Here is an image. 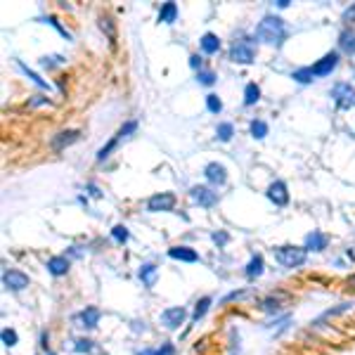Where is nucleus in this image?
<instances>
[{
  "mask_svg": "<svg viewBox=\"0 0 355 355\" xmlns=\"http://www.w3.org/2000/svg\"><path fill=\"white\" fill-rule=\"evenodd\" d=\"M100 310L97 308H85L83 313H78V322H81V327L85 329H95L97 327V322H100Z\"/></svg>",
  "mask_w": 355,
  "mask_h": 355,
  "instance_id": "obj_14",
  "label": "nucleus"
},
{
  "mask_svg": "<svg viewBox=\"0 0 355 355\" xmlns=\"http://www.w3.org/2000/svg\"><path fill=\"white\" fill-rule=\"evenodd\" d=\"M197 81L204 83V85H213V83H216V73H213V71H199Z\"/></svg>",
  "mask_w": 355,
  "mask_h": 355,
  "instance_id": "obj_34",
  "label": "nucleus"
},
{
  "mask_svg": "<svg viewBox=\"0 0 355 355\" xmlns=\"http://www.w3.org/2000/svg\"><path fill=\"white\" fill-rule=\"evenodd\" d=\"M258 275H263V256H254L249 265H246V277H258Z\"/></svg>",
  "mask_w": 355,
  "mask_h": 355,
  "instance_id": "obj_22",
  "label": "nucleus"
},
{
  "mask_svg": "<svg viewBox=\"0 0 355 355\" xmlns=\"http://www.w3.org/2000/svg\"><path fill=\"white\" fill-rule=\"evenodd\" d=\"M190 197H192V201H194V204L206 206V209H209V206H213V204L218 201V194H216V192H211L209 187H199V185L190 190Z\"/></svg>",
  "mask_w": 355,
  "mask_h": 355,
  "instance_id": "obj_7",
  "label": "nucleus"
},
{
  "mask_svg": "<svg viewBox=\"0 0 355 355\" xmlns=\"http://www.w3.org/2000/svg\"><path fill=\"white\" fill-rule=\"evenodd\" d=\"M199 43H201V50H204L206 55H213V52L220 50V40H218V36H213V33H204Z\"/></svg>",
  "mask_w": 355,
  "mask_h": 355,
  "instance_id": "obj_18",
  "label": "nucleus"
},
{
  "mask_svg": "<svg viewBox=\"0 0 355 355\" xmlns=\"http://www.w3.org/2000/svg\"><path fill=\"white\" fill-rule=\"evenodd\" d=\"M216 135H218L220 142H228L230 137L235 135V128H232V123H220L218 130H216Z\"/></svg>",
  "mask_w": 355,
  "mask_h": 355,
  "instance_id": "obj_25",
  "label": "nucleus"
},
{
  "mask_svg": "<svg viewBox=\"0 0 355 355\" xmlns=\"http://www.w3.org/2000/svg\"><path fill=\"white\" fill-rule=\"evenodd\" d=\"M100 26H102V31L107 33V38H109L111 45H116V24H114V19L102 14V17H100Z\"/></svg>",
  "mask_w": 355,
  "mask_h": 355,
  "instance_id": "obj_21",
  "label": "nucleus"
},
{
  "mask_svg": "<svg viewBox=\"0 0 355 355\" xmlns=\"http://www.w3.org/2000/svg\"><path fill=\"white\" fill-rule=\"evenodd\" d=\"M135 128H137V123H135V121H128V123H123V126H121V130H118V133H116V137H118V140H121V137L130 135V133H133Z\"/></svg>",
  "mask_w": 355,
  "mask_h": 355,
  "instance_id": "obj_35",
  "label": "nucleus"
},
{
  "mask_svg": "<svg viewBox=\"0 0 355 355\" xmlns=\"http://www.w3.org/2000/svg\"><path fill=\"white\" fill-rule=\"evenodd\" d=\"M47 355H52V353H47Z\"/></svg>",
  "mask_w": 355,
  "mask_h": 355,
  "instance_id": "obj_46",
  "label": "nucleus"
},
{
  "mask_svg": "<svg viewBox=\"0 0 355 355\" xmlns=\"http://www.w3.org/2000/svg\"><path fill=\"white\" fill-rule=\"evenodd\" d=\"M339 47L346 52V55H355V33L353 31H344L339 38Z\"/></svg>",
  "mask_w": 355,
  "mask_h": 355,
  "instance_id": "obj_19",
  "label": "nucleus"
},
{
  "mask_svg": "<svg viewBox=\"0 0 355 355\" xmlns=\"http://www.w3.org/2000/svg\"><path fill=\"white\" fill-rule=\"evenodd\" d=\"M268 197L273 201L275 206H284L287 201H289V192H287V185L280 180H275L270 187H268Z\"/></svg>",
  "mask_w": 355,
  "mask_h": 355,
  "instance_id": "obj_9",
  "label": "nucleus"
},
{
  "mask_svg": "<svg viewBox=\"0 0 355 355\" xmlns=\"http://www.w3.org/2000/svg\"><path fill=\"white\" fill-rule=\"evenodd\" d=\"M175 17H178V5L175 2H166L161 12H159V21H164V24H173Z\"/></svg>",
  "mask_w": 355,
  "mask_h": 355,
  "instance_id": "obj_20",
  "label": "nucleus"
},
{
  "mask_svg": "<svg viewBox=\"0 0 355 355\" xmlns=\"http://www.w3.org/2000/svg\"><path fill=\"white\" fill-rule=\"evenodd\" d=\"M156 265L154 263H145L142 268H140V280H142V284L145 287H154V282H156Z\"/></svg>",
  "mask_w": 355,
  "mask_h": 355,
  "instance_id": "obj_17",
  "label": "nucleus"
},
{
  "mask_svg": "<svg viewBox=\"0 0 355 355\" xmlns=\"http://www.w3.org/2000/svg\"><path fill=\"white\" fill-rule=\"evenodd\" d=\"M2 282L12 292H21V289L28 287V277L24 273H19V270H7V273L2 275Z\"/></svg>",
  "mask_w": 355,
  "mask_h": 355,
  "instance_id": "obj_8",
  "label": "nucleus"
},
{
  "mask_svg": "<svg viewBox=\"0 0 355 355\" xmlns=\"http://www.w3.org/2000/svg\"><path fill=\"white\" fill-rule=\"evenodd\" d=\"M261 308H263L265 313H277V310H280V299H277V296H268V299L261 301Z\"/></svg>",
  "mask_w": 355,
  "mask_h": 355,
  "instance_id": "obj_28",
  "label": "nucleus"
},
{
  "mask_svg": "<svg viewBox=\"0 0 355 355\" xmlns=\"http://www.w3.org/2000/svg\"><path fill=\"white\" fill-rule=\"evenodd\" d=\"M204 175L209 178V182H213V185H225V180H228V173H225V168L220 164H209L206 168H204Z\"/></svg>",
  "mask_w": 355,
  "mask_h": 355,
  "instance_id": "obj_12",
  "label": "nucleus"
},
{
  "mask_svg": "<svg viewBox=\"0 0 355 355\" xmlns=\"http://www.w3.org/2000/svg\"><path fill=\"white\" fill-rule=\"evenodd\" d=\"M348 287H351V289H355V275H351V277H348Z\"/></svg>",
  "mask_w": 355,
  "mask_h": 355,
  "instance_id": "obj_44",
  "label": "nucleus"
},
{
  "mask_svg": "<svg viewBox=\"0 0 355 355\" xmlns=\"http://www.w3.org/2000/svg\"><path fill=\"white\" fill-rule=\"evenodd\" d=\"M294 78H296L299 83H310L313 78H315L313 66H303V69H299V71H294Z\"/></svg>",
  "mask_w": 355,
  "mask_h": 355,
  "instance_id": "obj_26",
  "label": "nucleus"
},
{
  "mask_svg": "<svg viewBox=\"0 0 355 355\" xmlns=\"http://www.w3.org/2000/svg\"><path fill=\"white\" fill-rule=\"evenodd\" d=\"M256 57V47L251 40H246V38H239L232 43V50H230V59L237 64H251Z\"/></svg>",
  "mask_w": 355,
  "mask_h": 355,
  "instance_id": "obj_3",
  "label": "nucleus"
},
{
  "mask_svg": "<svg viewBox=\"0 0 355 355\" xmlns=\"http://www.w3.org/2000/svg\"><path fill=\"white\" fill-rule=\"evenodd\" d=\"M213 242H216V244H225V242H228V235H225V232H216V235H213Z\"/></svg>",
  "mask_w": 355,
  "mask_h": 355,
  "instance_id": "obj_39",
  "label": "nucleus"
},
{
  "mask_svg": "<svg viewBox=\"0 0 355 355\" xmlns=\"http://www.w3.org/2000/svg\"><path fill=\"white\" fill-rule=\"evenodd\" d=\"M329 244V237L322 235V232H310L306 237V251H322V249H327Z\"/></svg>",
  "mask_w": 355,
  "mask_h": 355,
  "instance_id": "obj_13",
  "label": "nucleus"
},
{
  "mask_svg": "<svg viewBox=\"0 0 355 355\" xmlns=\"http://www.w3.org/2000/svg\"><path fill=\"white\" fill-rule=\"evenodd\" d=\"M275 258H277V263L284 265V268H299V265L306 263L308 251H306V246H303V249H301V246H280V249L275 251Z\"/></svg>",
  "mask_w": 355,
  "mask_h": 355,
  "instance_id": "obj_2",
  "label": "nucleus"
},
{
  "mask_svg": "<svg viewBox=\"0 0 355 355\" xmlns=\"http://www.w3.org/2000/svg\"><path fill=\"white\" fill-rule=\"evenodd\" d=\"M40 21H45V24H52V26H55V28H57V31H59V33H62L64 38H66V40L71 38V36H69V33H66V28H62V26H59V21H57L55 17H43V19H40Z\"/></svg>",
  "mask_w": 355,
  "mask_h": 355,
  "instance_id": "obj_36",
  "label": "nucleus"
},
{
  "mask_svg": "<svg viewBox=\"0 0 355 355\" xmlns=\"http://www.w3.org/2000/svg\"><path fill=\"white\" fill-rule=\"evenodd\" d=\"M258 100H261V88H258L256 83H249L244 88V104L251 107V104H256Z\"/></svg>",
  "mask_w": 355,
  "mask_h": 355,
  "instance_id": "obj_23",
  "label": "nucleus"
},
{
  "mask_svg": "<svg viewBox=\"0 0 355 355\" xmlns=\"http://www.w3.org/2000/svg\"><path fill=\"white\" fill-rule=\"evenodd\" d=\"M156 351H142V353H137V355H154Z\"/></svg>",
  "mask_w": 355,
  "mask_h": 355,
  "instance_id": "obj_45",
  "label": "nucleus"
},
{
  "mask_svg": "<svg viewBox=\"0 0 355 355\" xmlns=\"http://www.w3.org/2000/svg\"><path fill=\"white\" fill-rule=\"evenodd\" d=\"M78 135H81L78 130H64V133H59V135H57L55 140H52V147H55L57 152H59V149H64L66 145L76 142V140H78Z\"/></svg>",
  "mask_w": 355,
  "mask_h": 355,
  "instance_id": "obj_16",
  "label": "nucleus"
},
{
  "mask_svg": "<svg viewBox=\"0 0 355 355\" xmlns=\"http://www.w3.org/2000/svg\"><path fill=\"white\" fill-rule=\"evenodd\" d=\"M332 97H334V102H337L341 109L355 107V88L351 83H337V85L332 88Z\"/></svg>",
  "mask_w": 355,
  "mask_h": 355,
  "instance_id": "obj_4",
  "label": "nucleus"
},
{
  "mask_svg": "<svg viewBox=\"0 0 355 355\" xmlns=\"http://www.w3.org/2000/svg\"><path fill=\"white\" fill-rule=\"evenodd\" d=\"M239 296H244V292H232L230 296H225V301H235V299H239Z\"/></svg>",
  "mask_w": 355,
  "mask_h": 355,
  "instance_id": "obj_42",
  "label": "nucleus"
},
{
  "mask_svg": "<svg viewBox=\"0 0 355 355\" xmlns=\"http://www.w3.org/2000/svg\"><path fill=\"white\" fill-rule=\"evenodd\" d=\"M0 337H2V344H5V346H17V332H14V329H2V334H0Z\"/></svg>",
  "mask_w": 355,
  "mask_h": 355,
  "instance_id": "obj_30",
  "label": "nucleus"
},
{
  "mask_svg": "<svg viewBox=\"0 0 355 355\" xmlns=\"http://www.w3.org/2000/svg\"><path fill=\"white\" fill-rule=\"evenodd\" d=\"M209 306H211V299H209V296H204V299H201L199 303H197V308H194V313H192V320H194V322H199V320L204 318V315H206V310H209Z\"/></svg>",
  "mask_w": 355,
  "mask_h": 355,
  "instance_id": "obj_24",
  "label": "nucleus"
},
{
  "mask_svg": "<svg viewBox=\"0 0 355 355\" xmlns=\"http://www.w3.org/2000/svg\"><path fill=\"white\" fill-rule=\"evenodd\" d=\"M206 107H209V111H213V114H220L223 102H220L218 95H206Z\"/></svg>",
  "mask_w": 355,
  "mask_h": 355,
  "instance_id": "obj_29",
  "label": "nucleus"
},
{
  "mask_svg": "<svg viewBox=\"0 0 355 355\" xmlns=\"http://www.w3.org/2000/svg\"><path fill=\"white\" fill-rule=\"evenodd\" d=\"M190 66H192V69H201V59H199V55H192V57H190Z\"/></svg>",
  "mask_w": 355,
  "mask_h": 355,
  "instance_id": "obj_41",
  "label": "nucleus"
},
{
  "mask_svg": "<svg viewBox=\"0 0 355 355\" xmlns=\"http://www.w3.org/2000/svg\"><path fill=\"white\" fill-rule=\"evenodd\" d=\"M251 135H254L256 140H263V137L268 135V126H265L263 121H251Z\"/></svg>",
  "mask_w": 355,
  "mask_h": 355,
  "instance_id": "obj_27",
  "label": "nucleus"
},
{
  "mask_svg": "<svg viewBox=\"0 0 355 355\" xmlns=\"http://www.w3.org/2000/svg\"><path fill=\"white\" fill-rule=\"evenodd\" d=\"M76 351H78V353H90L92 341H88V339H78V341H76Z\"/></svg>",
  "mask_w": 355,
  "mask_h": 355,
  "instance_id": "obj_37",
  "label": "nucleus"
},
{
  "mask_svg": "<svg viewBox=\"0 0 355 355\" xmlns=\"http://www.w3.org/2000/svg\"><path fill=\"white\" fill-rule=\"evenodd\" d=\"M40 346H43V348H47V334H45V332L40 334Z\"/></svg>",
  "mask_w": 355,
  "mask_h": 355,
  "instance_id": "obj_43",
  "label": "nucleus"
},
{
  "mask_svg": "<svg viewBox=\"0 0 355 355\" xmlns=\"http://www.w3.org/2000/svg\"><path fill=\"white\" fill-rule=\"evenodd\" d=\"M116 145H118V137L114 135V137H111V140H109V145H104V147H102V149H100V152H97V159H100V161H104V159L109 156V152H111V149H114V147H116Z\"/></svg>",
  "mask_w": 355,
  "mask_h": 355,
  "instance_id": "obj_33",
  "label": "nucleus"
},
{
  "mask_svg": "<svg viewBox=\"0 0 355 355\" xmlns=\"http://www.w3.org/2000/svg\"><path fill=\"white\" fill-rule=\"evenodd\" d=\"M154 355H175L173 344H164L161 348H156V353H154Z\"/></svg>",
  "mask_w": 355,
  "mask_h": 355,
  "instance_id": "obj_38",
  "label": "nucleus"
},
{
  "mask_svg": "<svg viewBox=\"0 0 355 355\" xmlns=\"http://www.w3.org/2000/svg\"><path fill=\"white\" fill-rule=\"evenodd\" d=\"M111 237H114V239H116L118 244H123V242H128V228H123V225H116V228L111 230Z\"/></svg>",
  "mask_w": 355,
  "mask_h": 355,
  "instance_id": "obj_32",
  "label": "nucleus"
},
{
  "mask_svg": "<svg viewBox=\"0 0 355 355\" xmlns=\"http://www.w3.org/2000/svg\"><path fill=\"white\" fill-rule=\"evenodd\" d=\"M168 256L175 258V261H185V263H197L199 261L197 251L190 249V246H173V249H168Z\"/></svg>",
  "mask_w": 355,
  "mask_h": 355,
  "instance_id": "obj_11",
  "label": "nucleus"
},
{
  "mask_svg": "<svg viewBox=\"0 0 355 355\" xmlns=\"http://www.w3.org/2000/svg\"><path fill=\"white\" fill-rule=\"evenodd\" d=\"M256 36L261 38L263 43H270V45H282V40L287 38V26L280 17H273L268 14L263 17V21L256 26Z\"/></svg>",
  "mask_w": 355,
  "mask_h": 355,
  "instance_id": "obj_1",
  "label": "nucleus"
},
{
  "mask_svg": "<svg viewBox=\"0 0 355 355\" xmlns=\"http://www.w3.org/2000/svg\"><path fill=\"white\" fill-rule=\"evenodd\" d=\"M344 19H346V21H355V5H353V7H348L346 12H344Z\"/></svg>",
  "mask_w": 355,
  "mask_h": 355,
  "instance_id": "obj_40",
  "label": "nucleus"
},
{
  "mask_svg": "<svg viewBox=\"0 0 355 355\" xmlns=\"http://www.w3.org/2000/svg\"><path fill=\"white\" fill-rule=\"evenodd\" d=\"M173 206H175V194H171V192L154 194V197H149V201H147V209L152 211V213H159V211H171Z\"/></svg>",
  "mask_w": 355,
  "mask_h": 355,
  "instance_id": "obj_5",
  "label": "nucleus"
},
{
  "mask_svg": "<svg viewBox=\"0 0 355 355\" xmlns=\"http://www.w3.org/2000/svg\"><path fill=\"white\" fill-rule=\"evenodd\" d=\"M19 69H21V71H24V73H26V76H28V78H31V81H33V83H36V85H40V88H47V83L43 81V78H40L38 73L28 71V66H26V64H21V62H19Z\"/></svg>",
  "mask_w": 355,
  "mask_h": 355,
  "instance_id": "obj_31",
  "label": "nucleus"
},
{
  "mask_svg": "<svg viewBox=\"0 0 355 355\" xmlns=\"http://www.w3.org/2000/svg\"><path fill=\"white\" fill-rule=\"evenodd\" d=\"M337 64H339V55L337 52H329V55H325L313 66V73H315V76H327V73H332L337 69Z\"/></svg>",
  "mask_w": 355,
  "mask_h": 355,
  "instance_id": "obj_10",
  "label": "nucleus"
},
{
  "mask_svg": "<svg viewBox=\"0 0 355 355\" xmlns=\"http://www.w3.org/2000/svg\"><path fill=\"white\" fill-rule=\"evenodd\" d=\"M47 270L55 275V277L66 275V270H69V258H66V256H55V258H50V261H47Z\"/></svg>",
  "mask_w": 355,
  "mask_h": 355,
  "instance_id": "obj_15",
  "label": "nucleus"
},
{
  "mask_svg": "<svg viewBox=\"0 0 355 355\" xmlns=\"http://www.w3.org/2000/svg\"><path fill=\"white\" fill-rule=\"evenodd\" d=\"M185 318H187L185 308H166L164 313H161V325H164L166 329H178L182 322H185Z\"/></svg>",
  "mask_w": 355,
  "mask_h": 355,
  "instance_id": "obj_6",
  "label": "nucleus"
}]
</instances>
